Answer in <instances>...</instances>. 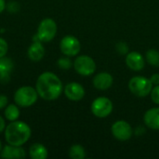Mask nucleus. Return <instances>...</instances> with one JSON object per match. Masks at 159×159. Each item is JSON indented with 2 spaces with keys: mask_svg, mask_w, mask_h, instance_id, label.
<instances>
[{
  "mask_svg": "<svg viewBox=\"0 0 159 159\" xmlns=\"http://www.w3.org/2000/svg\"><path fill=\"white\" fill-rule=\"evenodd\" d=\"M69 157L73 159H83L86 157V151L80 144H74L69 149Z\"/></svg>",
  "mask_w": 159,
  "mask_h": 159,
  "instance_id": "6ab92c4d",
  "label": "nucleus"
},
{
  "mask_svg": "<svg viewBox=\"0 0 159 159\" xmlns=\"http://www.w3.org/2000/svg\"><path fill=\"white\" fill-rule=\"evenodd\" d=\"M150 80L153 83V85H155V86L159 85V74H154V75H152Z\"/></svg>",
  "mask_w": 159,
  "mask_h": 159,
  "instance_id": "bb28decb",
  "label": "nucleus"
},
{
  "mask_svg": "<svg viewBox=\"0 0 159 159\" xmlns=\"http://www.w3.org/2000/svg\"><path fill=\"white\" fill-rule=\"evenodd\" d=\"M143 121L149 129L159 130V107L149 109L144 114Z\"/></svg>",
  "mask_w": 159,
  "mask_h": 159,
  "instance_id": "2eb2a0df",
  "label": "nucleus"
},
{
  "mask_svg": "<svg viewBox=\"0 0 159 159\" xmlns=\"http://www.w3.org/2000/svg\"><path fill=\"white\" fill-rule=\"evenodd\" d=\"M113 136L122 142L128 141L132 137V129L131 126L124 120H118L113 124L111 128Z\"/></svg>",
  "mask_w": 159,
  "mask_h": 159,
  "instance_id": "1a4fd4ad",
  "label": "nucleus"
},
{
  "mask_svg": "<svg viewBox=\"0 0 159 159\" xmlns=\"http://www.w3.org/2000/svg\"><path fill=\"white\" fill-rule=\"evenodd\" d=\"M113 82H114L113 76L110 74L105 73V72L100 73L97 75H95L93 78V81H92L93 86L99 90L108 89L109 88L112 87Z\"/></svg>",
  "mask_w": 159,
  "mask_h": 159,
  "instance_id": "4468645a",
  "label": "nucleus"
},
{
  "mask_svg": "<svg viewBox=\"0 0 159 159\" xmlns=\"http://www.w3.org/2000/svg\"><path fill=\"white\" fill-rule=\"evenodd\" d=\"M14 68V62L10 58H0V82L7 83L10 79V75Z\"/></svg>",
  "mask_w": 159,
  "mask_h": 159,
  "instance_id": "ddd939ff",
  "label": "nucleus"
},
{
  "mask_svg": "<svg viewBox=\"0 0 159 159\" xmlns=\"http://www.w3.org/2000/svg\"><path fill=\"white\" fill-rule=\"evenodd\" d=\"M1 157L6 159H21L26 157V153L21 146L8 144L1 150Z\"/></svg>",
  "mask_w": 159,
  "mask_h": 159,
  "instance_id": "f8f14e48",
  "label": "nucleus"
},
{
  "mask_svg": "<svg viewBox=\"0 0 159 159\" xmlns=\"http://www.w3.org/2000/svg\"><path fill=\"white\" fill-rule=\"evenodd\" d=\"M5 129H6V122L4 118L0 116V133L5 131Z\"/></svg>",
  "mask_w": 159,
  "mask_h": 159,
  "instance_id": "cd10ccee",
  "label": "nucleus"
},
{
  "mask_svg": "<svg viewBox=\"0 0 159 159\" xmlns=\"http://www.w3.org/2000/svg\"><path fill=\"white\" fill-rule=\"evenodd\" d=\"M146 61L147 62L155 67L159 66V51L157 49L151 48L146 52Z\"/></svg>",
  "mask_w": 159,
  "mask_h": 159,
  "instance_id": "aec40b11",
  "label": "nucleus"
},
{
  "mask_svg": "<svg viewBox=\"0 0 159 159\" xmlns=\"http://www.w3.org/2000/svg\"><path fill=\"white\" fill-rule=\"evenodd\" d=\"M65 96L73 102H79L85 96V89L82 85L76 82L68 83L64 88Z\"/></svg>",
  "mask_w": 159,
  "mask_h": 159,
  "instance_id": "9d476101",
  "label": "nucleus"
},
{
  "mask_svg": "<svg viewBox=\"0 0 159 159\" xmlns=\"http://www.w3.org/2000/svg\"><path fill=\"white\" fill-rule=\"evenodd\" d=\"M153 83L144 76H133L129 82V89L137 97H145L151 93Z\"/></svg>",
  "mask_w": 159,
  "mask_h": 159,
  "instance_id": "39448f33",
  "label": "nucleus"
},
{
  "mask_svg": "<svg viewBox=\"0 0 159 159\" xmlns=\"http://www.w3.org/2000/svg\"><path fill=\"white\" fill-rule=\"evenodd\" d=\"M20 116V109L16 104H9L5 109V117L8 121H15Z\"/></svg>",
  "mask_w": 159,
  "mask_h": 159,
  "instance_id": "a211bd4d",
  "label": "nucleus"
},
{
  "mask_svg": "<svg viewBox=\"0 0 159 159\" xmlns=\"http://www.w3.org/2000/svg\"><path fill=\"white\" fill-rule=\"evenodd\" d=\"M116 51L121 55H127L129 53V47L125 42H119L116 46Z\"/></svg>",
  "mask_w": 159,
  "mask_h": 159,
  "instance_id": "4be33fe9",
  "label": "nucleus"
},
{
  "mask_svg": "<svg viewBox=\"0 0 159 159\" xmlns=\"http://www.w3.org/2000/svg\"><path fill=\"white\" fill-rule=\"evenodd\" d=\"M32 134L31 128L23 121H11L5 129V139L8 144L22 146L25 144Z\"/></svg>",
  "mask_w": 159,
  "mask_h": 159,
  "instance_id": "f03ea898",
  "label": "nucleus"
},
{
  "mask_svg": "<svg viewBox=\"0 0 159 159\" xmlns=\"http://www.w3.org/2000/svg\"><path fill=\"white\" fill-rule=\"evenodd\" d=\"M35 89L42 99L46 101L57 100L62 92V83L55 74L45 72L41 74L35 84Z\"/></svg>",
  "mask_w": 159,
  "mask_h": 159,
  "instance_id": "f257e3e1",
  "label": "nucleus"
},
{
  "mask_svg": "<svg viewBox=\"0 0 159 159\" xmlns=\"http://www.w3.org/2000/svg\"><path fill=\"white\" fill-rule=\"evenodd\" d=\"M7 7V3L5 0H0V13H2Z\"/></svg>",
  "mask_w": 159,
  "mask_h": 159,
  "instance_id": "c85d7f7f",
  "label": "nucleus"
},
{
  "mask_svg": "<svg viewBox=\"0 0 159 159\" xmlns=\"http://www.w3.org/2000/svg\"><path fill=\"white\" fill-rule=\"evenodd\" d=\"M7 50H8L7 42L4 38L0 37V58L5 57L7 53Z\"/></svg>",
  "mask_w": 159,
  "mask_h": 159,
  "instance_id": "5701e85b",
  "label": "nucleus"
},
{
  "mask_svg": "<svg viewBox=\"0 0 159 159\" xmlns=\"http://www.w3.org/2000/svg\"><path fill=\"white\" fill-rule=\"evenodd\" d=\"M57 34V24L54 20L46 18L41 20L38 25L37 32L33 38V41H41L47 43L51 41Z\"/></svg>",
  "mask_w": 159,
  "mask_h": 159,
  "instance_id": "7ed1b4c3",
  "label": "nucleus"
},
{
  "mask_svg": "<svg viewBox=\"0 0 159 159\" xmlns=\"http://www.w3.org/2000/svg\"><path fill=\"white\" fill-rule=\"evenodd\" d=\"M113 111V102L106 97H98L91 103L92 114L99 117H107Z\"/></svg>",
  "mask_w": 159,
  "mask_h": 159,
  "instance_id": "0eeeda50",
  "label": "nucleus"
},
{
  "mask_svg": "<svg viewBox=\"0 0 159 159\" xmlns=\"http://www.w3.org/2000/svg\"><path fill=\"white\" fill-rule=\"evenodd\" d=\"M74 68L77 74L84 76H88L91 75L95 72L96 63L91 57L87 55H81L75 59L74 62Z\"/></svg>",
  "mask_w": 159,
  "mask_h": 159,
  "instance_id": "423d86ee",
  "label": "nucleus"
},
{
  "mask_svg": "<svg viewBox=\"0 0 159 159\" xmlns=\"http://www.w3.org/2000/svg\"><path fill=\"white\" fill-rule=\"evenodd\" d=\"M37 99L38 93L36 89L30 86L18 89L14 94V101L20 107H30L36 102Z\"/></svg>",
  "mask_w": 159,
  "mask_h": 159,
  "instance_id": "20e7f679",
  "label": "nucleus"
},
{
  "mask_svg": "<svg viewBox=\"0 0 159 159\" xmlns=\"http://www.w3.org/2000/svg\"><path fill=\"white\" fill-rule=\"evenodd\" d=\"M45 55V48L41 41H33L27 51L28 58L33 61H39Z\"/></svg>",
  "mask_w": 159,
  "mask_h": 159,
  "instance_id": "dca6fc26",
  "label": "nucleus"
},
{
  "mask_svg": "<svg viewBox=\"0 0 159 159\" xmlns=\"http://www.w3.org/2000/svg\"><path fill=\"white\" fill-rule=\"evenodd\" d=\"M61 51L67 57L76 56L81 49V45L79 40L73 35L64 36L60 43Z\"/></svg>",
  "mask_w": 159,
  "mask_h": 159,
  "instance_id": "6e6552de",
  "label": "nucleus"
},
{
  "mask_svg": "<svg viewBox=\"0 0 159 159\" xmlns=\"http://www.w3.org/2000/svg\"><path fill=\"white\" fill-rule=\"evenodd\" d=\"M7 102H8L7 97L5 95H0V109H3L4 107H6Z\"/></svg>",
  "mask_w": 159,
  "mask_h": 159,
  "instance_id": "a878e982",
  "label": "nucleus"
},
{
  "mask_svg": "<svg viewBox=\"0 0 159 159\" xmlns=\"http://www.w3.org/2000/svg\"><path fill=\"white\" fill-rule=\"evenodd\" d=\"M7 8L8 9L9 12L14 13V12H18L20 9V5L18 2L16 1H11L8 4H7Z\"/></svg>",
  "mask_w": 159,
  "mask_h": 159,
  "instance_id": "393cba45",
  "label": "nucleus"
},
{
  "mask_svg": "<svg viewBox=\"0 0 159 159\" xmlns=\"http://www.w3.org/2000/svg\"><path fill=\"white\" fill-rule=\"evenodd\" d=\"M29 156L32 159H46L48 156V153L43 144L34 143L29 149Z\"/></svg>",
  "mask_w": 159,
  "mask_h": 159,
  "instance_id": "f3484780",
  "label": "nucleus"
},
{
  "mask_svg": "<svg viewBox=\"0 0 159 159\" xmlns=\"http://www.w3.org/2000/svg\"><path fill=\"white\" fill-rule=\"evenodd\" d=\"M58 66L63 70H68L72 66V61L69 58H61L58 61Z\"/></svg>",
  "mask_w": 159,
  "mask_h": 159,
  "instance_id": "412c9836",
  "label": "nucleus"
},
{
  "mask_svg": "<svg viewBox=\"0 0 159 159\" xmlns=\"http://www.w3.org/2000/svg\"><path fill=\"white\" fill-rule=\"evenodd\" d=\"M1 150H2V143H1V141H0V152H1Z\"/></svg>",
  "mask_w": 159,
  "mask_h": 159,
  "instance_id": "c756f323",
  "label": "nucleus"
},
{
  "mask_svg": "<svg viewBox=\"0 0 159 159\" xmlns=\"http://www.w3.org/2000/svg\"><path fill=\"white\" fill-rule=\"evenodd\" d=\"M126 63L129 69L132 71H141L144 68L145 62H144V58L140 52L137 51H132L129 52L126 57Z\"/></svg>",
  "mask_w": 159,
  "mask_h": 159,
  "instance_id": "9b49d317",
  "label": "nucleus"
},
{
  "mask_svg": "<svg viewBox=\"0 0 159 159\" xmlns=\"http://www.w3.org/2000/svg\"><path fill=\"white\" fill-rule=\"evenodd\" d=\"M150 94H151V99H152V101H153L156 104H159V85H157L155 88L152 89Z\"/></svg>",
  "mask_w": 159,
  "mask_h": 159,
  "instance_id": "b1692460",
  "label": "nucleus"
}]
</instances>
